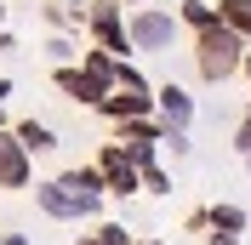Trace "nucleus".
<instances>
[{"label":"nucleus","mask_w":251,"mask_h":245,"mask_svg":"<svg viewBox=\"0 0 251 245\" xmlns=\"http://www.w3.org/2000/svg\"><path fill=\"white\" fill-rule=\"evenodd\" d=\"M103 171L97 166H75V171H63V177H51L46 188H40V211L46 217H63V222H69V217H86V211H97V199H103Z\"/></svg>","instance_id":"obj_1"},{"label":"nucleus","mask_w":251,"mask_h":245,"mask_svg":"<svg viewBox=\"0 0 251 245\" xmlns=\"http://www.w3.org/2000/svg\"><path fill=\"white\" fill-rule=\"evenodd\" d=\"M194 69H200V80H211V86L234 80L240 69H246V40H240L228 23L200 29V40H194Z\"/></svg>","instance_id":"obj_2"},{"label":"nucleus","mask_w":251,"mask_h":245,"mask_svg":"<svg viewBox=\"0 0 251 245\" xmlns=\"http://www.w3.org/2000/svg\"><path fill=\"white\" fill-rule=\"evenodd\" d=\"M86 29L97 34V46L109 51V57L131 46V29H126V17H120V6H114V0H97V6H86Z\"/></svg>","instance_id":"obj_3"},{"label":"nucleus","mask_w":251,"mask_h":245,"mask_svg":"<svg viewBox=\"0 0 251 245\" xmlns=\"http://www.w3.org/2000/svg\"><path fill=\"white\" fill-rule=\"evenodd\" d=\"M126 29H131V46L137 51H166L177 40V17L172 12H137Z\"/></svg>","instance_id":"obj_4"},{"label":"nucleus","mask_w":251,"mask_h":245,"mask_svg":"<svg viewBox=\"0 0 251 245\" xmlns=\"http://www.w3.org/2000/svg\"><path fill=\"white\" fill-rule=\"evenodd\" d=\"M97 171H103V183H109V194H131V188H143L137 166L126 160V148H120V143H109V148L97 154Z\"/></svg>","instance_id":"obj_5"},{"label":"nucleus","mask_w":251,"mask_h":245,"mask_svg":"<svg viewBox=\"0 0 251 245\" xmlns=\"http://www.w3.org/2000/svg\"><path fill=\"white\" fill-rule=\"evenodd\" d=\"M0 188H29V148L0 131Z\"/></svg>","instance_id":"obj_6"},{"label":"nucleus","mask_w":251,"mask_h":245,"mask_svg":"<svg viewBox=\"0 0 251 245\" xmlns=\"http://www.w3.org/2000/svg\"><path fill=\"white\" fill-rule=\"evenodd\" d=\"M97 108H103L109 120H120V125H126V120H143V114L154 108V97H149V92H109Z\"/></svg>","instance_id":"obj_7"},{"label":"nucleus","mask_w":251,"mask_h":245,"mask_svg":"<svg viewBox=\"0 0 251 245\" xmlns=\"http://www.w3.org/2000/svg\"><path fill=\"white\" fill-rule=\"evenodd\" d=\"M154 103H160V114H166V125H177V131L194 120V97H188L183 86H160V92H154Z\"/></svg>","instance_id":"obj_8"},{"label":"nucleus","mask_w":251,"mask_h":245,"mask_svg":"<svg viewBox=\"0 0 251 245\" xmlns=\"http://www.w3.org/2000/svg\"><path fill=\"white\" fill-rule=\"evenodd\" d=\"M57 92L80 97V103H103V92H97V80L86 74V69H69V63H63V69H57Z\"/></svg>","instance_id":"obj_9"},{"label":"nucleus","mask_w":251,"mask_h":245,"mask_svg":"<svg viewBox=\"0 0 251 245\" xmlns=\"http://www.w3.org/2000/svg\"><path fill=\"white\" fill-rule=\"evenodd\" d=\"M12 137L23 143L29 154H46V148H57V137H51V131H46L40 120H23V125H12Z\"/></svg>","instance_id":"obj_10"},{"label":"nucleus","mask_w":251,"mask_h":245,"mask_svg":"<svg viewBox=\"0 0 251 245\" xmlns=\"http://www.w3.org/2000/svg\"><path fill=\"white\" fill-rule=\"evenodd\" d=\"M217 23H228L240 40H251V0H223V6H217Z\"/></svg>","instance_id":"obj_11"},{"label":"nucleus","mask_w":251,"mask_h":245,"mask_svg":"<svg viewBox=\"0 0 251 245\" xmlns=\"http://www.w3.org/2000/svg\"><path fill=\"white\" fill-rule=\"evenodd\" d=\"M240 228H246V211L240 205H211V234H234L240 240Z\"/></svg>","instance_id":"obj_12"},{"label":"nucleus","mask_w":251,"mask_h":245,"mask_svg":"<svg viewBox=\"0 0 251 245\" xmlns=\"http://www.w3.org/2000/svg\"><path fill=\"white\" fill-rule=\"evenodd\" d=\"M183 17L194 23V29H211V23H217V12H211L205 0H188V6H183Z\"/></svg>","instance_id":"obj_13"},{"label":"nucleus","mask_w":251,"mask_h":245,"mask_svg":"<svg viewBox=\"0 0 251 245\" xmlns=\"http://www.w3.org/2000/svg\"><path fill=\"white\" fill-rule=\"evenodd\" d=\"M120 148H126V160H131L137 171H149V166H154V143H120Z\"/></svg>","instance_id":"obj_14"},{"label":"nucleus","mask_w":251,"mask_h":245,"mask_svg":"<svg viewBox=\"0 0 251 245\" xmlns=\"http://www.w3.org/2000/svg\"><path fill=\"white\" fill-rule=\"evenodd\" d=\"M137 177H143V188H154V194H166V188H172V177H166V171H160V166L137 171Z\"/></svg>","instance_id":"obj_15"},{"label":"nucleus","mask_w":251,"mask_h":245,"mask_svg":"<svg viewBox=\"0 0 251 245\" xmlns=\"http://www.w3.org/2000/svg\"><path fill=\"white\" fill-rule=\"evenodd\" d=\"M97 245H137V240H131L126 228H114V222H109V228H97Z\"/></svg>","instance_id":"obj_16"},{"label":"nucleus","mask_w":251,"mask_h":245,"mask_svg":"<svg viewBox=\"0 0 251 245\" xmlns=\"http://www.w3.org/2000/svg\"><path fill=\"white\" fill-rule=\"evenodd\" d=\"M160 143H166L172 154H188V131H177V125H166V137H160Z\"/></svg>","instance_id":"obj_17"},{"label":"nucleus","mask_w":251,"mask_h":245,"mask_svg":"<svg viewBox=\"0 0 251 245\" xmlns=\"http://www.w3.org/2000/svg\"><path fill=\"white\" fill-rule=\"evenodd\" d=\"M234 143H240V154H246V166H251V108H246V120H240V137Z\"/></svg>","instance_id":"obj_18"},{"label":"nucleus","mask_w":251,"mask_h":245,"mask_svg":"<svg viewBox=\"0 0 251 245\" xmlns=\"http://www.w3.org/2000/svg\"><path fill=\"white\" fill-rule=\"evenodd\" d=\"M6 92H12V80H0V97H6Z\"/></svg>","instance_id":"obj_19"},{"label":"nucleus","mask_w":251,"mask_h":245,"mask_svg":"<svg viewBox=\"0 0 251 245\" xmlns=\"http://www.w3.org/2000/svg\"><path fill=\"white\" fill-rule=\"evenodd\" d=\"M240 74H246V80H251V57H246V69H240Z\"/></svg>","instance_id":"obj_20"},{"label":"nucleus","mask_w":251,"mask_h":245,"mask_svg":"<svg viewBox=\"0 0 251 245\" xmlns=\"http://www.w3.org/2000/svg\"><path fill=\"white\" fill-rule=\"evenodd\" d=\"M80 245H97V234H92V240H80Z\"/></svg>","instance_id":"obj_21"},{"label":"nucleus","mask_w":251,"mask_h":245,"mask_svg":"<svg viewBox=\"0 0 251 245\" xmlns=\"http://www.w3.org/2000/svg\"><path fill=\"white\" fill-rule=\"evenodd\" d=\"M126 6H143V0H126Z\"/></svg>","instance_id":"obj_22"},{"label":"nucleus","mask_w":251,"mask_h":245,"mask_svg":"<svg viewBox=\"0 0 251 245\" xmlns=\"http://www.w3.org/2000/svg\"><path fill=\"white\" fill-rule=\"evenodd\" d=\"M143 245H154V240H143Z\"/></svg>","instance_id":"obj_23"},{"label":"nucleus","mask_w":251,"mask_h":245,"mask_svg":"<svg viewBox=\"0 0 251 245\" xmlns=\"http://www.w3.org/2000/svg\"><path fill=\"white\" fill-rule=\"evenodd\" d=\"M0 12H6V6H0Z\"/></svg>","instance_id":"obj_24"}]
</instances>
